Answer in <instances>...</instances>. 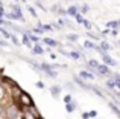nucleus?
I'll return each mask as SVG.
<instances>
[{
	"instance_id": "12",
	"label": "nucleus",
	"mask_w": 120,
	"mask_h": 119,
	"mask_svg": "<svg viewBox=\"0 0 120 119\" xmlns=\"http://www.w3.org/2000/svg\"><path fill=\"white\" fill-rule=\"evenodd\" d=\"M61 90H62V89H61V86H52V87L49 89V92L52 93L53 98H58V96L61 95Z\"/></svg>"
},
{
	"instance_id": "9",
	"label": "nucleus",
	"mask_w": 120,
	"mask_h": 119,
	"mask_svg": "<svg viewBox=\"0 0 120 119\" xmlns=\"http://www.w3.org/2000/svg\"><path fill=\"white\" fill-rule=\"evenodd\" d=\"M11 11L14 12V14H17L18 17L21 18V21H24V17H23V11H21V8H20V6L17 5V3H14V5L11 6Z\"/></svg>"
},
{
	"instance_id": "32",
	"label": "nucleus",
	"mask_w": 120,
	"mask_h": 119,
	"mask_svg": "<svg viewBox=\"0 0 120 119\" xmlns=\"http://www.w3.org/2000/svg\"><path fill=\"white\" fill-rule=\"evenodd\" d=\"M47 76H50V78H58V72L56 70H50L49 73H46Z\"/></svg>"
},
{
	"instance_id": "33",
	"label": "nucleus",
	"mask_w": 120,
	"mask_h": 119,
	"mask_svg": "<svg viewBox=\"0 0 120 119\" xmlns=\"http://www.w3.org/2000/svg\"><path fill=\"white\" fill-rule=\"evenodd\" d=\"M82 24H84V28H85V29H87V31H90L91 28H93V26H91V23H90V21H88V20H85V21H84V23H82Z\"/></svg>"
},
{
	"instance_id": "37",
	"label": "nucleus",
	"mask_w": 120,
	"mask_h": 119,
	"mask_svg": "<svg viewBox=\"0 0 120 119\" xmlns=\"http://www.w3.org/2000/svg\"><path fill=\"white\" fill-rule=\"evenodd\" d=\"M97 116V110H90V118H96Z\"/></svg>"
},
{
	"instance_id": "25",
	"label": "nucleus",
	"mask_w": 120,
	"mask_h": 119,
	"mask_svg": "<svg viewBox=\"0 0 120 119\" xmlns=\"http://www.w3.org/2000/svg\"><path fill=\"white\" fill-rule=\"evenodd\" d=\"M88 11H90V6H88V5H82V6H79V12H81V14H87Z\"/></svg>"
},
{
	"instance_id": "38",
	"label": "nucleus",
	"mask_w": 120,
	"mask_h": 119,
	"mask_svg": "<svg viewBox=\"0 0 120 119\" xmlns=\"http://www.w3.org/2000/svg\"><path fill=\"white\" fill-rule=\"evenodd\" d=\"M0 46H2V48H6V46H9V43L5 41V40H0Z\"/></svg>"
},
{
	"instance_id": "26",
	"label": "nucleus",
	"mask_w": 120,
	"mask_h": 119,
	"mask_svg": "<svg viewBox=\"0 0 120 119\" xmlns=\"http://www.w3.org/2000/svg\"><path fill=\"white\" fill-rule=\"evenodd\" d=\"M41 29H43L44 31V32H50V31H53V26H52V24H43V26H41Z\"/></svg>"
},
{
	"instance_id": "34",
	"label": "nucleus",
	"mask_w": 120,
	"mask_h": 119,
	"mask_svg": "<svg viewBox=\"0 0 120 119\" xmlns=\"http://www.w3.org/2000/svg\"><path fill=\"white\" fill-rule=\"evenodd\" d=\"M6 17V12H5V8H3V5L0 3V18Z\"/></svg>"
},
{
	"instance_id": "31",
	"label": "nucleus",
	"mask_w": 120,
	"mask_h": 119,
	"mask_svg": "<svg viewBox=\"0 0 120 119\" xmlns=\"http://www.w3.org/2000/svg\"><path fill=\"white\" fill-rule=\"evenodd\" d=\"M11 40H12V43H14L15 46H20V44H21V41H18V38H17V37H15V35H14V34H12Z\"/></svg>"
},
{
	"instance_id": "16",
	"label": "nucleus",
	"mask_w": 120,
	"mask_h": 119,
	"mask_svg": "<svg viewBox=\"0 0 120 119\" xmlns=\"http://www.w3.org/2000/svg\"><path fill=\"white\" fill-rule=\"evenodd\" d=\"M99 46H100V49H102L105 54L109 51V49H111V44H109L108 41H105V40H100V44H99Z\"/></svg>"
},
{
	"instance_id": "42",
	"label": "nucleus",
	"mask_w": 120,
	"mask_h": 119,
	"mask_svg": "<svg viewBox=\"0 0 120 119\" xmlns=\"http://www.w3.org/2000/svg\"><path fill=\"white\" fill-rule=\"evenodd\" d=\"M15 2H18V0H15Z\"/></svg>"
},
{
	"instance_id": "22",
	"label": "nucleus",
	"mask_w": 120,
	"mask_h": 119,
	"mask_svg": "<svg viewBox=\"0 0 120 119\" xmlns=\"http://www.w3.org/2000/svg\"><path fill=\"white\" fill-rule=\"evenodd\" d=\"M65 110H67V113H73V111L76 110V104H75V102H70V104H65Z\"/></svg>"
},
{
	"instance_id": "17",
	"label": "nucleus",
	"mask_w": 120,
	"mask_h": 119,
	"mask_svg": "<svg viewBox=\"0 0 120 119\" xmlns=\"http://www.w3.org/2000/svg\"><path fill=\"white\" fill-rule=\"evenodd\" d=\"M106 87H108V90H109V92H112V90H116V89H117V87H116V81L114 79H112V78H109V79H106Z\"/></svg>"
},
{
	"instance_id": "43",
	"label": "nucleus",
	"mask_w": 120,
	"mask_h": 119,
	"mask_svg": "<svg viewBox=\"0 0 120 119\" xmlns=\"http://www.w3.org/2000/svg\"><path fill=\"white\" fill-rule=\"evenodd\" d=\"M68 2H70V0H68Z\"/></svg>"
},
{
	"instance_id": "23",
	"label": "nucleus",
	"mask_w": 120,
	"mask_h": 119,
	"mask_svg": "<svg viewBox=\"0 0 120 119\" xmlns=\"http://www.w3.org/2000/svg\"><path fill=\"white\" fill-rule=\"evenodd\" d=\"M84 48L85 49H93V51H94V49H96V44L91 43L90 40H85V41H84Z\"/></svg>"
},
{
	"instance_id": "5",
	"label": "nucleus",
	"mask_w": 120,
	"mask_h": 119,
	"mask_svg": "<svg viewBox=\"0 0 120 119\" xmlns=\"http://www.w3.org/2000/svg\"><path fill=\"white\" fill-rule=\"evenodd\" d=\"M96 73H97V75H102V76H105V75H111V72H109V67H108V66L100 64L99 67H97Z\"/></svg>"
},
{
	"instance_id": "24",
	"label": "nucleus",
	"mask_w": 120,
	"mask_h": 119,
	"mask_svg": "<svg viewBox=\"0 0 120 119\" xmlns=\"http://www.w3.org/2000/svg\"><path fill=\"white\" fill-rule=\"evenodd\" d=\"M78 38H79V35H78V34H68V35H67V40H68V41H76V40Z\"/></svg>"
},
{
	"instance_id": "40",
	"label": "nucleus",
	"mask_w": 120,
	"mask_h": 119,
	"mask_svg": "<svg viewBox=\"0 0 120 119\" xmlns=\"http://www.w3.org/2000/svg\"><path fill=\"white\" fill-rule=\"evenodd\" d=\"M5 24H6V20H3V18H0V28H2V26H5Z\"/></svg>"
},
{
	"instance_id": "35",
	"label": "nucleus",
	"mask_w": 120,
	"mask_h": 119,
	"mask_svg": "<svg viewBox=\"0 0 120 119\" xmlns=\"http://www.w3.org/2000/svg\"><path fill=\"white\" fill-rule=\"evenodd\" d=\"M82 119H90V111H84V113L81 115Z\"/></svg>"
},
{
	"instance_id": "2",
	"label": "nucleus",
	"mask_w": 120,
	"mask_h": 119,
	"mask_svg": "<svg viewBox=\"0 0 120 119\" xmlns=\"http://www.w3.org/2000/svg\"><path fill=\"white\" fill-rule=\"evenodd\" d=\"M40 118H43V116L40 115V110L35 105L30 108H24L23 113H21V119H40Z\"/></svg>"
},
{
	"instance_id": "27",
	"label": "nucleus",
	"mask_w": 120,
	"mask_h": 119,
	"mask_svg": "<svg viewBox=\"0 0 120 119\" xmlns=\"http://www.w3.org/2000/svg\"><path fill=\"white\" fill-rule=\"evenodd\" d=\"M75 20H76L78 23H81V24H82V23L85 21V18H84V14H81V12H79V14H78L76 17H75Z\"/></svg>"
},
{
	"instance_id": "18",
	"label": "nucleus",
	"mask_w": 120,
	"mask_h": 119,
	"mask_svg": "<svg viewBox=\"0 0 120 119\" xmlns=\"http://www.w3.org/2000/svg\"><path fill=\"white\" fill-rule=\"evenodd\" d=\"M0 35L3 37V38H6V40H11V37H12V34L9 32V31H6L5 28H0Z\"/></svg>"
},
{
	"instance_id": "15",
	"label": "nucleus",
	"mask_w": 120,
	"mask_h": 119,
	"mask_svg": "<svg viewBox=\"0 0 120 119\" xmlns=\"http://www.w3.org/2000/svg\"><path fill=\"white\" fill-rule=\"evenodd\" d=\"M32 54H34V55H43V54H44V49L41 48L40 43H38V44H34V48H32Z\"/></svg>"
},
{
	"instance_id": "1",
	"label": "nucleus",
	"mask_w": 120,
	"mask_h": 119,
	"mask_svg": "<svg viewBox=\"0 0 120 119\" xmlns=\"http://www.w3.org/2000/svg\"><path fill=\"white\" fill-rule=\"evenodd\" d=\"M14 102L18 105V107H20L21 113H23V110H24V108H30V107H34V105H35V102H34L32 96H30L27 92H23L20 98H18L17 101H14Z\"/></svg>"
},
{
	"instance_id": "29",
	"label": "nucleus",
	"mask_w": 120,
	"mask_h": 119,
	"mask_svg": "<svg viewBox=\"0 0 120 119\" xmlns=\"http://www.w3.org/2000/svg\"><path fill=\"white\" fill-rule=\"evenodd\" d=\"M71 99H73V96H71V95H65L64 98H62V101H64L65 104H70V102H73Z\"/></svg>"
},
{
	"instance_id": "19",
	"label": "nucleus",
	"mask_w": 120,
	"mask_h": 119,
	"mask_svg": "<svg viewBox=\"0 0 120 119\" xmlns=\"http://www.w3.org/2000/svg\"><path fill=\"white\" fill-rule=\"evenodd\" d=\"M84 57V54L82 52H78V51H70V58H73V60H79Z\"/></svg>"
},
{
	"instance_id": "28",
	"label": "nucleus",
	"mask_w": 120,
	"mask_h": 119,
	"mask_svg": "<svg viewBox=\"0 0 120 119\" xmlns=\"http://www.w3.org/2000/svg\"><path fill=\"white\" fill-rule=\"evenodd\" d=\"M27 11H29V14L32 15L34 18H37V15H38V14H37V11H35V9L32 8V6H27Z\"/></svg>"
},
{
	"instance_id": "6",
	"label": "nucleus",
	"mask_w": 120,
	"mask_h": 119,
	"mask_svg": "<svg viewBox=\"0 0 120 119\" xmlns=\"http://www.w3.org/2000/svg\"><path fill=\"white\" fill-rule=\"evenodd\" d=\"M43 43H44L46 46H49V49H50V48H56V46H59V43L56 41V40L49 38V37H44V38H43Z\"/></svg>"
},
{
	"instance_id": "30",
	"label": "nucleus",
	"mask_w": 120,
	"mask_h": 119,
	"mask_svg": "<svg viewBox=\"0 0 120 119\" xmlns=\"http://www.w3.org/2000/svg\"><path fill=\"white\" fill-rule=\"evenodd\" d=\"M32 34H35V35H40V34H44V31L41 29V28H34V31H32Z\"/></svg>"
},
{
	"instance_id": "21",
	"label": "nucleus",
	"mask_w": 120,
	"mask_h": 119,
	"mask_svg": "<svg viewBox=\"0 0 120 119\" xmlns=\"http://www.w3.org/2000/svg\"><path fill=\"white\" fill-rule=\"evenodd\" d=\"M91 92H93L94 93V95H97V96H100V98H105V95H103V93L102 92H100V90H99V87H96V86H91Z\"/></svg>"
},
{
	"instance_id": "13",
	"label": "nucleus",
	"mask_w": 120,
	"mask_h": 119,
	"mask_svg": "<svg viewBox=\"0 0 120 119\" xmlns=\"http://www.w3.org/2000/svg\"><path fill=\"white\" fill-rule=\"evenodd\" d=\"M21 44H24L26 48H34L32 46V41H30L29 35L27 34H23V37H21Z\"/></svg>"
},
{
	"instance_id": "14",
	"label": "nucleus",
	"mask_w": 120,
	"mask_h": 119,
	"mask_svg": "<svg viewBox=\"0 0 120 119\" xmlns=\"http://www.w3.org/2000/svg\"><path fill=\"white\" fill-rule=\"evenodd\" d=\"M108 107L111 108V110L114 111V115H116V116H117V118L120 119V108L117 107V104H116V102H108Z\"/></svg>"
},
{
	"instance_id": "3",
	"label": "nucleus",
	"mask_w": 120,
	"mask_h": 119,
	"mask_svg": "<svg viewBox=\"0 0 120 119\" xmlns=\"http://www.w3.org/2000/svg\"><path fill=\"white\" fill-rule=\"evenodd\" d=\"M73 81L78 84V86H81L82 89H85V90H90V89H91V84H87V83H85V81L79 76V75H78V76H73Z\"/></svg>"
},
{
	"instance_id": "7",
	"label": "nucleus",
	"mask_w": 120,
	"mask_h": 119,
	"mask_svg": "<svg viewBox=\"0 0 120 119\" xmlns=\"http://www.w3.org/2000/svg\"><path fill=\"white\" fill-rule=\"evenodd\" d=\"M102 60H103V63H105V66H108V67H111V66H117V63H116V60H112V58L109 57L108 54L102 55Z\"/></svg>"
},
{
	"instance_id": "36",
	"label": "nucleus",
	"mask_w": 120,
	"mask_h": 119,
	"mask_svg": "<svg viewBox=\"0 0 120 119\" xmlns=\"http://www.w3.org/2000/svg\"><path fill=\"white\" fill-rule=\"evenodd\" d=\"M59 54H61V55H64V57H68V58H70V52L64 51V49H61V51H59Z\"/></svg>"
},
{
	"instance_id": "39",
	"label": "nucleus",
	"mask_w": 120,
	"mask_h": 119,
	"mask_svg": "<svg viewBox=\"0 0 120 119\" xmlns=\"http://www.w3.org/2000/svg\"><path fill=\"white\" fill-rule=\"evenodd\" d=\"M35 86L38 87V89H44V83H41V81H38V83H37Z\"/></svg>"
},
{
	"instance_id": "20",
	"label": "nucleus",
	"mask_w": 120,
	"mask_h": 119,
	"mask_svg": "<svg viewBox=\"0 0 120 119\" xmlns=\"http://www.w3.org/2000/svg\"><path fill=\"white\" fill-rule=\"evenodd\" d=\"M6 18H8V20H18V21H21V18L18 17L17 14H14V12H6Z\"/></svg>"
},
{
	"instance_id": "4",
	"label": "nucleus",
	"mask_w": 120,
	"mask_h": 119,
	"mask_svg": "<svg viewBox=\"0 0 120 119\" xmlns=\"http://www.w3.org/2000/svg\"><path fill=\"white\" fill-rule=\"evenodd\" d=\"M67 14H68V17H76L78 14H79V6L78 5H71V6H68L67 8Z\"/></svg>"
},
{
	"instance_id": "10",
	"label": "nucleus",
	"mask_w": 120,
	"mask_h": 119,
	"mask_svg": "<svg viewBox=\"0 0 120 119\" xmlns=\"http://www.w3.org/2000/svg\"><path fill=\"white\" fill-rule=\"evenodd\" d=\"M79 76L82 78L84 81H87V79H94V73H91V72H88V70H81L79 72Z\"/></svg>"
},
{
	"instance_id": "8",
	"label": "nucleus",
	"mask_w": 120,
	"mask_h": 119,
	"mask_svg": "<svg viewBox=\"0 0 120 119\" xmlns=\"http://www.w3.org/2000/svg\"><path fill=\"white\" fill-rule=\"evenodd\" d=\"M100 66V63L97 61V60H88L87 61V69H90V70H97V67Z\"/></svg>"
},
{
	"instance_id": "41",
	"label": "nucleus",
	"mask_w": 120,
	"mask_h": 119,
	"mask_svg": "<svg viewBox=\"0 0 120 119\" xmlns=\"http://www.w3.org/2000/svg\"><path fill=\"white\" fill-rule=\"evenodd\" d=\"M117 43H119V46H120V40H119V41H117Z\"/></svg>"
},
{
	"instance_id": "11",
	"label": "nucleus",
	"mask_w": 120,
	"mask_h": 119,
	"mask_svg": "<svg viewBox=\"0 0 120 119\" xmlns=\"http://www.w3.org/2000/svg\"><path fill=\"white\" fill-rule=\"evenodd\" d=\"M106 28L111 31H117L120 29V20H112V21H108L106 23Z\"/></svg>"
}]
</instances>
